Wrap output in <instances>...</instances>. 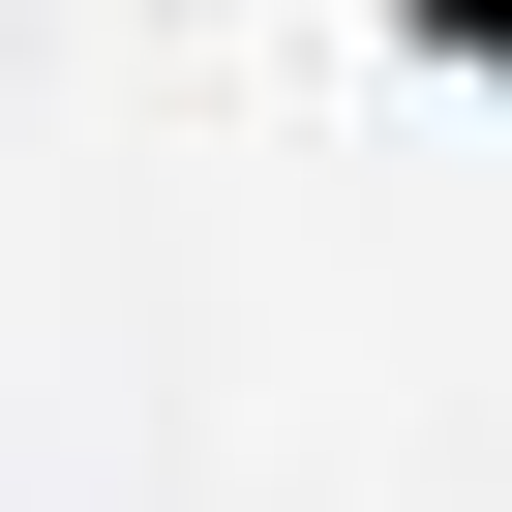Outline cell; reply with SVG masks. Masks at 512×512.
Wrapping results in <instances>:
<instances>
[{
  "instance_id": "1",
  "label": "cell",
  "mask_w": 512,
  "mask_h": 512,
  "mask_svg": "<svg viewBox=\"0 0 512 512\" xmlns=\"http://www.w3.org/2000/svg\"><path fill=\"white\" fill-rule=\"evenodd\" d=\"M392 61H452V91H512V0H362Z\"/></svg>"
}]
</instances>
